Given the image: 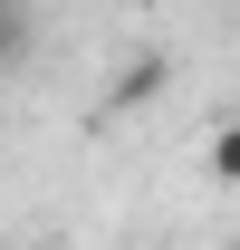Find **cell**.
Instances as JSON below:
<instances>
[{"mask_svg":"<svg viewBox=\"0 0 240 250\" xmlns=\"http://www.w3.org/2000/svg\"><path fill=\"white\" fill-rule=\"evenodd\" d=\"M144 96H163V58H135V67L116 77V87H106V106L125 116V106H144Z\"/></svg>","mask_w":240,"mask_h":250,"instance_id":"1","label":"cell"},{"mask_svg":"<svg viewBox=\"0 0 240 250\" xmlns=\"http://www.w3.org/2000/svg\"><path fill=\"white\" fill-rule=\"evenodd\" d=\"M202 154H211V183H240V125H221Z\"/></svg>","mask_w":240,"mask_h":250,"instance_id":"2","label":"cell"},{"mask_svg":"<svg viewBox=\"0 0 240 250\" xmlns=\"http://www.w3.org/2000/svg\"><path fill=\"white\" fill-rule=\"evenodd\" d=\"M20 39H29V29H20V20H10V10H0V67L20 58Z\"/></svg>","mask_w":240,"mask_h":250,"instance_id":"3","label":"cell"},{"mask_svg":"<svg viewBox=\"0 0 240 250\" xmlns=\"http://www.w3.org/2000/svg\"><path fill=\"white\" fill-rule=\"evenodd\" d=\"M231 250H240V231H231Z\"/></svg>","mask_w":240,"mask_h":250,"instance_id":"4","label":"cell"}]
</instances>
